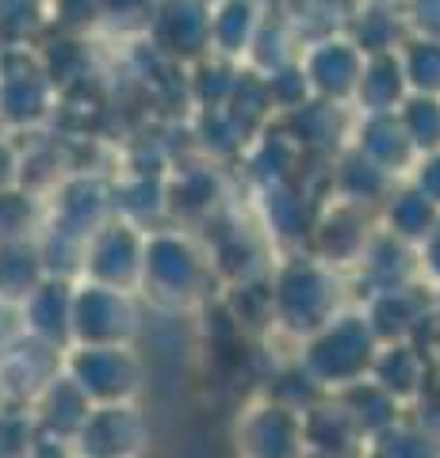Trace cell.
I'll use <instances>...</instances> for the list:
<instances>
[{
  "label": "cell",
  "mask_w": 440,
  "mask_h": 458,
  "mask_svg": "<svg viewBox=\"0 0 440 458\" xmlns=\"http://www.w3.org/2000/svg\"><path fill=\"white\" fill-rule=\"evenodd\" d=\"M272 306H276V333L295 344H306L341 310H349L341 271L325 267L310 252L280 256L272 267Z\"/></svg>",
  "instance_id": "1"
},
{
  "label": "cell",
  "mask_w": 440,
  "mask_h": 458,
  "mask_svg": "<svg viewBox=\"0 0 440 458\" xmlns=\"http://www.w3.org/2000/svg\"><path fill=\"white\" fill-rule=\"evenodd\" d=\"M222 283L211 252L184 229H153L146 233V267H142V298L161 310H192L211 298V286Z\"/></svg>",
  "instance_id": "2"
},
{
  "label": "cell",
  "mask_w": 440,
  "mask_h": 458,
  "mask_svg": "<svg viewBox=\"0 0 440 458\" xmlns=\"http://www.w3.org/2000/svg\"><path fill=\"white\" fill-rule=\"evenodd\" d=\"M379 348L383 344L372 333V325H367L364 310H341L322 333H315L306 344H299L295 363L318 382L322 394L333 397L341 390H349V386L372 378Z\"/></svg>",
  "instance_id": "3"
},
{
  "label": "cell",
  "mask_w": 440,
  "mask_h": 458,
  "mask_svg": "<svg viewBox=\"0 0 440 458\" xmlns=\"http://www.w3.org/2000/svg\"><path fill=\"white\" fill-rule=\"evenodd\" d=\"M65 375L81 386L92 405H134L146 382V367L134 344H111V348H84L73 344L65 352Z\"/></svg>",
  "instance_id": "4"
},
{
  "label": "cell",
  "mask_w": 440,
  "mask_h": 458,
  "mask_svg": "<svg viewBox=\"0 0 440 458\" xmlns=\"http://www.w3.org/2000/svg\"><path fill=\"white\" fill-rule=\"evenodd\" d=\"M234 451L237 458H310L303 412L261 394L234 420Z\"/></svg>",
  "instance_id": "5"
},
{
  "label": "cell",
  "mask_w": 440,
  "mask_h": 458,
  "mask_svg": "<svg viewBox=\"0 0 440 458\" xmlns=\"http://www.w3.org/2000/svg\"><path fill=\"white\" fill-rule=\"evenodd\" d=\"M142 267H146V229H138L123 218H111L104 229H96L84 245L81 279L111 286V291L138 294Z\"/></svg>",
  "instance_id": "6"
},
{
  "label": "cell",
  "mask_w": 440,
  "mask_h": 458,
  "mask_svg": "<svg viewBox=\"0 0 440 458\" xmlns=\"http://www.w3.org/2000/svg\"><path fill=\"white\" fill-rule=\"evenodd\" d=\"M58 89L50 84L35 47L0 50V123L35 126L58 104Z\"/></svg>",
  "instance_id": "7"
},
{
  "label": "cell",
  "mask_w": 440,
  "mask_h": 458,
  "mask_svg": "<svg viewBox=\"0 0 440 458\" xmlns=\"http://www.w3.org/2000/svg\"><path fill=\"white\" fill-rule=\"evenodd\" d=\"M134 336H138V294L77 279L73 344H84V348H111V344H134Z\"/></svg>",
  "instance_id": "8"
},
{
  "label": "cell",
  "mask_w": 440,
  "mask_h": 458,
  "mask_svg": "<svg viewBox=\"0 0 440 458\" xmlns=\"http://www.w3.org/2000/svg\"><path fill=\"white\" fill-rule=\"evenodd\" d=\"M375 229H379L375 214L330 199V203L322 207L318 222H315V233H310L306 252L318 256L325 267H333V271L345 276V271L360 267L364 252H367V245H372V237H375Z\"/></svg>",
  "instance_id": "9"
},
{
  "label": "cell",
  "mask_w": 440,
  "mask_h": 458,
  "mask_svg": "<svg viewBox=\"0 0 440 458\" xmlns=\"http://www.w3.org/2000/svg\"><path fill=\"white\" fill-rule=\"evenodd\" d=\"M330 199H318L315 191L299 180L288 183H272V188H261V214H264V237L272 241L276 249L288 252H306L310 233H315V222L322 207Z\"/></svg>",
  "instance_id": "10"
},
{
  "label": "cell",
  "mask_w": 440,
  "mask_h": 458,
  "mask_svg": "<svg viewBox=\"0 0 440 458\" xmlns=\"http://www.w3.org/2000/svg\"><path fill=\"white\" fill-rule=\"evenodd\" d=\"M299 65H303V73L310 81L315 99L341 104V107L357 104V89H360L367 54L349 35H333V38H322V42H315V47H306Z\"/></svg>",
  "instance_id": "11"
},
{
  "label": "cell",
  "mask_w": 440,
  "mask_h": 458,
  "mask_svg": "<svg viewBox=\"0 0 440 458\" xmlns=\"http://www.w3.org/2000/svg\"><path fill=\"white\" fill-rule=\"evenodd\" d=\"M211 0H161L150 23V47L168 62H203L211 57Z\"/></svg>",
  "instance_id": "12"
},
{
  "label": "cell",
  "mask_w": 440,
  "mask_h": 458,
  "mask_svg": "<svg viewBox=\"0 0 440 458\" xmlns=\"http://www.w3.org/2000/svg\"><path fill=\"white\" fill-rule=\"evenodd\" d=\"M150 447V420L138 405H96L73 439L77 458H142Z\"/></svg>",
  "instance_id": "13"
},
{
  "label": "cell",
  "mask_w": 440,
  "mask_h": 458,
  "mask_svg": "<svg viewBox=\"0 0 440 458\" xmlns=\"http://www.w3.org/2000/svg\"><path fill=\"white\" fill-rule=\"evenodd\" d=\"M62 367H65L62 348H50V344L20 333L16 340H8L0 348V386H4V397L16 401V405H31L62 375Z\"/></svg>",
  "instance_id": "14"
},
{
  "label": "cell",
  "mask_w": 440,
  "mask_h": 458,
  "mask_svg": "<svg viewBox=\"0 0 440 458\" xmlns=\"http://www.w3.org/2000/svg\"><path fill=\"white\" fill-rule=\"evenodd\" d=\"M111 218H116V188H108L100 176L77 172V176H65L58 188H54L50 225L89 241L96 229H104Z\"/></svg>",
  "instance_id": "15"
},
{
  "label": "cell",
  "mask_w": 440,
  "mask_h": 458,
  "mask_svg": "<svg viewBox=\"0 0 440 458\" xmlns=\"http://www.w3.org/2000/svg\"><path fill=\"white\" fill-rule=\"evenodd\" d=\"M436 291L429 283H410V286H391V291L367 294V302L360 306L372 333L379 344H410L414 333L425 325V318L433 313Z\"/></svg>",
  "instance_id": "16"
},
{
  "label": "cell",
  "mask_w": 440,
  "mask_h": 458,
  "mask_svg": "<svg viewBox=\"0 0 440 458\" xmlns=\"http://www.w3.org/2000/svg\"><path fill=\"white\" fill-rule=\"evenodd\" d=\"M280 126L295 138V146L306 157H315V161H337V157L352 146V131H357L349 111L341 104H325V99H310L306 107L283 114Z\"/></svg>",
  "instance_id": "17"
},
{
  "label": "cell",
  "mask_w": 440,
  "mask_h": 458,
  "mask_svg": "<svg viewBox=\"0 0 440 458\" xmlns=\"http://www.w3.org/2000/svg\"><path fill=\"white\" fill-rule=\"evenodd\" d=\"M352 149L367 157L375 168H383L391 180L414 176L421 161V153L414 149L399 114H360L357 131H352Z\"/></svg>",
  "instance_id": "18"
},
{
  "label": "cell",
  "mask_w": 440,
  "mask_h": 458,
  "mask_svg": "<svg viewBox=\"0 0 440 458\" xmlns=\"http://www.w3.org/2000/svg\"><path fill=\"white\" fill-rule=\"evenodd\" d=\"M73 294H77V283L73 279L50 276L16 310L23 333L42 340V344H50V348L69 352V348H73Z\"/></svg>",
  "instance_id": "19"
},
{
  "label": "cell",
  "mask_w": 440,
  "mask_h": 458,
  "mask_svg": "<svg viewBox=\"0 0 440 458\" xmlns=\"http://www.w3.org/2000/svg\"><path fill=\"white\" fill-rule=\"evenodd\" d=\"M306 428V454L310 458H364L367 439L360 436V428L352 424L337 397H322L315 409L303 412Z\"/></svg>",
  "instance_id": "20"
},
{
  "label": "cell",
  "mask_w": 440,
  "mask_h": 458,
  "mask_svg": "<svg viewBox=\"0 0 440 458\" xmlns=\"http://www.w3.org/2000/svg\"><path fill=\"white\" fill-rule=\"evenodd\" d=\"M330 199L337 203H349V207H360V210H383V203L391 199V191L399 188V180H391L383 168H375L367 157H360L357 149H345L330 165Z\"/></svg>",
  "instance_id": "21"
},
{
  "label": "cell",
  "mask_w": 440,
  "mask_h": 458,
  "mask_svg": "<svg viewBox=\"0 0 440 458\" xmlns=\"http://www.w3.org/2000/svg\"><path fill=\"white\" fill-rule=\"evenodd\" d=\"M372 382L383 394H391L399 405H418L421 394L433 386V363L414 344H383L372 367Z\"/></svg>",
  "instance_id": "22"
},
{
  "label": "cell",
  "mask_w": 440,
  "mask_h": 458,
  "mask_svg": "<svg viewBox=\"0 0 440 458\" xmlns=\"http://www.w3.org/2000/svg\"><path fill=\"white\" fill-rule=\"evenodd\" d=\"M31 409H35V420H39L42 439L73 443L77 432L84 428V420H89V412H92L96 405L81 394V386L62 370V375L54 378L47 390H42V394L31 401Z\"/></svg>",
  "instance_id": "23"
},
{
  "label": "cell",
  "mask_w": 440,
  "mask_h": 458,
  "mask_svg": "<svg viewBox=\"0 0 440 458\" xmlns=\"http://www.w3.org/2000/svg\"><path fill=\"white\" fill-rule=\"evenodd\" d=\"M261 0H215V16H211V54L222 62H249V50L261 35L264 23Z\"/></svg>",
  "instance_id": "24"
},
{
  "label": "cell",
  "mask_w": 440,
  "mask_h": 458,
  "mask_svg": "<svg viewBox=\"0 0 440 458\" xmlns=\"http://www.w3.org/2000/svg\"><path fill=\"white\" fill-rule=\"evenodd\" d=\"M357 276L367 286V294L391 291V286L425 283L421 279V256H418V249L402 245V241L391 237L387 229H375V237H372V245H367V252H364Z\"/></svg>",
  "instance_id": "25"
},
{
  "label": "cell",
  "mask_w": 440,
  "mask_h": 458,
  "mask_svg": "<svg viewBox=\"0 0 440 458\" xmlns=\"http://www.w3.org/2000/svg\"><path fill=\"white\" fill-rule=\"evenodd\" d=\"M414 96L402 69V54H372L364 65L360 89H357V114H399L402 104Z\"/></svg>",
  "instance_id": "26"
},
{
  "label": "cell",
  "mask_w": 440,
  "mask_h": 458,
  "mask_svg": "<svg viewBox=\"0 0 440 458\" xmlns=\"http://www.w3.org/2000/svg\"><path fill=\"white\" fill-rule=\"evenodd\" d=\"M436 225H440V210L410 180H402L379 210V229H387L391 237H399L410 249H421Z\"/></svg>",
  "instance_id": "27"
},
{
  "label": "cell",
  "mask_w": 440,
  "mask_h": 458,
  "mask_svg": "<svg viewBox=\"0 0 440 458\" xmlns=\"http://www.w3.org/2000/svg\"><path fill=\"white\" fill-rule=\"evenodd\" d=\"M47 279H50V271L42 264L39 241L0 245V306L20 310Z\"/></svg>",
  "instance_id": "28"
},
{
  "label": "cell",
  "mask_w": 440,
  "mask_h": 458,
  "mask_svg": "<svg viewBox=\"0 0 440 458\" xmlns=\"http://www.w3.org/2000/svg\"><path fill=\"white\" fill-rule=\"evenodd\" d=\"M333 397L341 401V405H345V412L352 417V424L360 428V436H364L367 443L379 439L383 432H391L394 424L406 420V412H402L399 401H394L391 394H383L372 378L349 386V390H341V394H333Z\"/></svg>",
  "instance_id": "29"
},
{
  "label": "cell",
  "mask_w": 440,
  "mask_h": 458,
  "mask_svg": "<svg viewBox=\"0 0 440 458\" xmlns=\"http://www.w3.org/2000/svg\"><path fill=\"white\" fill-rule=\"evenodd\" d=\"M357 47L372 57V54H394L406 47L410 38V20L406 8H383V4H364L360 12H352L349 31H345Z\"/></svg>",
  "instance_id": "30"
},
{
  "label": "cell",
  "mask_w": 440,
  "mask_h": 458,
  "mask_svg": "<svg viewBox=\"0 0 440 458\" xmlns=\"http://www.w3.org/2000/svg\"><path fill=\"white\" fill-rule=\"evenodd\" d=\"M276 12L291 23V31L303 42V50L315 47V42H322V38L345 35L349 20H352L345 0H288V4H280Z\"/></svg>",
  "instance_id": "31"
},
{
  "label": "cell",
  "mask_w": 440,
  "mask_h": 458,
  "mask_svg": "<svg viewBox=\"0 0 440 458\" xmlns=\"http://www.w3.org/2000/svg\"><path fill=\"white\" fill-rule=\"evenodd\" d=\"M168 195V214L184 222L211 218L219 207V176L215 168H180V176L165 188Z\"/></svg>",
  "instance_id": "32"
},
{
  "label": "cell",
  "mask_w": 440,
  "mask_h": 458,
  "mask_svg": "<svg viewBox=\"0 0 440 458\" xmlns=\"http://www.w3.org/2000/svg\"><path fill=\"white\" fill-rule=\"evenodd\" d=\"M42 57V69H47L50 84L62 92H73L81 84L92 81V50L84 38H73V35H58L50 42L47 50H39Z\"/></svg>",
  "instance_id": "33"
},
{
  "label": "cell",
  "mask_w": 440,
  "mask_h": 458,
  "mask_svg": "<svg viewBox=\"0 0 440 458\" xmlns=\"http://www.w3.org/2000/svg\"><path fill=\"white\" fill-rule=\"evenodd\" d=\"M47 229V214L42 203L23 188L0 191V245H23V241H39Z\"/></svg>",
  "instance_id": "34"
},
{
  "label": "cell",
  "mask_w": 440,
  "mask_h": 458,
  "mask_svg": "<svg viewBox=\"0 0 440 458\" xmlns=\"http://www.w3.org/2000/svg\"><path fill=\"white\" fill-rule=\"evenodd\" d=\"M50 27V8L42 0H0V50L35 47Z\"/></svg>",
  "instance_id": "35"
},
{
  "label": "cell",
  "mask_w": 440,
  "mask_h": 458,
  "mask_svg": "<svg viewBox=\"0 0 440 458\" xmlns=\"http://www.w3.org/2000/svg\"><path fill=\"white\" fill-rule=\"evenodd\" d=\"M237 77H241V65L234 62H222V57H203V62H195V77L188 81V89L195 96V104L203 111H219L230 104V96L237 89Z\"/></svg>",
  "instance_id": "36"
},
{
  "label": "cell",
  "mask_w": 440,
  "mask_h": 458,
  "mask_svg": "<svg viewBox=\"0 0 440 458\" xmlns=\"http://www.w3.org/2000/svg\"><path fill=\"white\" fill-rule=\"evenodd\" d=\"M402 54V69L414 96H436L440 99V42L436 38H418L410 35Z\"/></svg>",
  "instance_id": "37"
},
{
  "label": "cell",
  "mask_w": 440,
  "mask_h": 458,
  "mask_svg": "<svg viewBox=\"0 0 440 458\" xmlns=\"http://www.w3.org/2000/svg\"><path fill=\"white\" fill-rule=\"evenodd\" d=\"M364 458H440V443L406 417L402 424H394L391 432H383L379 439L367 443Z\"/></svg>",
  "instance_id": "38"
},
{
  "label": "cell",
  "mask_w": 440,
  "mask_h": 458,
  "mask_svg": "<svg viewBox=\"0 0 440 458\" xmlns=\"http://www.w3.org/2000/svg\"><path fill=\"white\" fill-rule=\"evenodd\" d=\"M399 119L421 157L440 149V99L436 96H410L399 111Z\"/></svg>",
  "instance_id": "39"
},
{
  "label": "cell",
  "mask_w": 440,
  "mask_h": 458,
  "mask_svg": "<svg viewBox=\"0 0 440 458\" xmlns=\"http://www.w3.org/2000/svg\"><path fill=\"white\" fill-rule=\"evenodd\" d=\"M39 439H42V432H39L35 409L8 401V405L0 409V454L4 458H23L27 451H35Z\"/></svg>",
  "instance_id": "40"
},
{
  "label": "cell",
  "mask_w": 440,
  "mask_h": 458,
  "mask_svg": "<svg viewBox=\"0 0 440 458\" xmlns=\"http://www.w3.org/2000/svg\"><path fill=\"white\" fill-rule=\"evenodd\" d=\"M50 27H58V35L84 38L108 23V4L104 0H50Z\"/></svg>",
  "instance_id": "41"
},
{
  "label": "cell",
  "mask_w": 440,
  "mask_h": 458,
  "mask_svg": "<svg viewBox=\"0 0 440 458\" xmlns=\"http://www.w3.org/2000/svg\"><path fill=\"white\" fill-rule=\"evenodd\" d=\"M264 84H268L272 111L280 114V119H283V114H291V111H299V107H306L310 99H315V92H310V81H306L299 62L288 65V69H280V73H272V77H264Z\"/></svg>",
  "instance_id": "42"
},
{
  "label": "cell",
  "mask_w": 440,
  "mask_h": 458,
  "mask_svg": "<svg viewBox=\"0 0 440 458\" xmlns=\"http://www.w3.org/2000/svg\"><path fill=\"white\" fill-rule=\"evenodd\" d=\"M104 4H108L111 27H123V31H150L161 0H104Z\"/></svg>",
  "instance_id": "43"
},
{
  "label": "cell",
  "mask_w": 440,
  "mask_h": 458,
  "mask_svg": "<svg viewBox=\"0 0 440 458\" xmlns=\"http://www.w3.org/2000/svg\"><path fill=\"white\" fill-rule=\"evenodd\" d=\"M406 20H410V35L440 42V0H410Z\"/></svg>",
  "instance_id": "44"
},
{
  "label": "cell",
  "mask_w": 440,
  "mask_h": 458,
  "mask_svg": "<svg viewBox=\"0 0 440 458\" xmlns=\"http://www.w3.org/2000/svg\"><path fill=\"white\" fill-rule=\"evenodd\" d=\"M410 183H414V188L440 210V149L429 153V157H421L418 168H414V176H410Z\"/></svg>",
  "instance_id": "45"
},
{
  "label": "cell",
  "mask_w": 440,
  "mask_h": 458,
  "mask_svg": "<svg viewBox=\"0 0 440 458\" xmlns=\"http://www.w3.org/2000/svg\"><path fill=\"white\" fill-rule=\"evenodd\" d=\"M418 256H421V279L436 291V286H440V225L433 229V237L418 249Z\"/></svg>",
  "instance_id": "46"
},
{
  "label": "cell",
  "mask_w": 440,
  "mask_h": 458,
  "mask_svg": "<svg viewBox=\"0 0 440 458\" xmlns=\"http://www.w3.org/2000/svg\"><path fill=\"white\" fill-rule=\"evenodd\" d=\"M20 161L23 157L8 146V141H0V191L4 188H20Z\"/></svg>",
  "instance_id": "47"
},
{
  "label": "cell",
  "mask_w": 440,
  "mask_h": 458,
  "mask_svg": "<svg viewBox=\"0 0 440 458\" xmlns=\"http://www.w3.org/2000/svg\"><path fill=\"white\" fill-rule=\"evenodd\" d=\"M23 458H77L73 443H58V439H39L35 451H27Z\"/></svg>",
  "instance_id": "48"
},
{
  "label": "cell",
  "mask_w": 440,
  "mask_h": 458,
  "mask_svg": "<svg viewBox=\"0 0 440 458\" xmlns=\"http://www.w3.org/2000/svg\"><path fill=\"white\" fill-rule=\"evenodd\" d=\"M261 4L268 8V4H272V8H280V4H288V0H261Z\"/></svg>",
  "instance_id": "49"
},
{
  "label": "cell",
  "mask_w": 440,
  "mask_h": 458,
  "mask_svg": "<svg viewBox=\"0 0 440 458\" xmlns=\"http://www.w3.org/2000/svg\"><path fill=\"white\" fill-rule=\"evenodd\" d=\"M433 310H436V318H440V286H436V298H433Z\"/></svg>",
  "instance_id": "50"
},
{
  "label": "cell",
  "mask_w": 440,
  "mask_h": 458,
  "mask_svg": "<svg viewBox=\"0 0 440 458\" xmlns=\"http://www.w3.org/2000/svg\"><path fill=\"white\" fill-rule=\"evenodd\" d=\"M8 405V397H4V386H0V409H4Z\"/></svg>",
  "instance_id": "51"
},
{
  "label": "cell",
  "mask_w": 440,
  "mask_h": 458,
  "mask_svg": "<svg viewBox=\"0 0 440 458\" xmlns=\"http://www.w3.org/2000/svg\"><path fill=\"white\" fill-rule=\"evenodd\" d=\"M42 4H50V0H42Z\"/></svg>",
  "instance_id": "52"
},
{
  "label": "cell",
  "mask_w": 440,
  "mask_h": 458,
  "mask_svg": "<svg viewBox=\"0 0 440 458\" xmlns=\"http://www.w3.org/2000/svg\"><path fill=\"white\" fill-rule=\"evenodd\" d=\"M0 458H4V454H0Z\"/></svg>",
  "instance_id": "53"
}]
</instances>
